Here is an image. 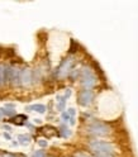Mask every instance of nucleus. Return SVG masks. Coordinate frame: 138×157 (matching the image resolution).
Returning a JSON list of instances; mask_svg holds the SVG:
<instances>
[{
	"mask_svg": "<svg viewBox=\"0 0 138 157\" xmlns=\"http://www.w3.org/2000/svg\"><path fill=\"white\" fill-rule=\"evenodd\" d=\"M18 141L21 144L27 146L29 142H31V136L29 134H21V136H18Z\"/></svg>",
	"mask_w": 138,
	"mask_h": 157,
	"instance_id": "obj_11",
	"label": "nucleus"
},
{
	"mask_svg": "<svg viewBox=\"0 0 138 157\" xmlns=\"http://www.w3.org/2000/svg\"><path fill=\"white\" fill-rule=\"evenodd\" d=\"M94 93L91 90H82L79 94V104L81 106H89L93 103Z\"/></svg>",
	"mask_w": 138,
	"mask_h": 157,
	"instance_id": "obj_5",
	"label": "nucleus"
},
{
	"mask_svg": "<svg viewBox=\"0 0 138 157\" xmlns=\"http://www.w3.org/2000/svg\"><path fill=\"white\" fill-rule=\"evenodd\" d=\"M70 95H71V90H70V89H67V90H66V93H65V95H63V96H65V98H66V99H68V98H70Z\"/></svg>",
	"mask_w": 138,
	"mask_h": 157,
	"instance_id": "obj_17",
	"label": "nucleus"
},
{
	"mask_svg": "<svg viewBox=\"0 0 138 157\" xmlns=\"http://www.w3.org/2000/svg\"><path fill=\"white\" fill-rule=\"evenodd\" d=\"M2 117H3V115H2V113H0V119H2Z\"/></svg>",
	"mask_w": 138,
	"mask_h": 157,
	"instance_id": "obj_19",
	"label": "nucleus"
},
{
	"mask_svg": "<svg viewBox=\"0 0 138 157\" xmlns=\"http://www.w3.org/2000/svg\"><path fill=\"white\" fill-rule=\"evenodd\" d=\"M4 137H5V138H6V140H12V137H10V136H9L8 133H4Z\"/></svg>",
	"mask_w": 138,
	"mask_h": 157,
	"instance_id": "obj_18",
	"label": "nucleus"
},
{
	"mask_svg": "<svg viewBox=\"0 0 138 157\" xmlns=\"http://www.w3.org/2000/svg\"><path fill=\"white\" fill-rule=\"evenodd\" d=\"M0 157H17V156L10 155V153H0Z\"/></svg>",
	"mask_w": 138,
	"mask_h": 157,
	"instance_id": "obj_16",
	"label": "nucleus"
},
{
	"mask_svg": "<svg viewBox=\"0 0 138 157\" xmlns=\"http://www.w3.org/2000/svg\"><path fill=\"white\" fill-rule=\"evenodd\" d=\"M60 136L62 137V138H68V137L71 136V131L66 124H62L60 127Z\"/></svg>",
	"mask_w": 138,
	"mask_h": 157,
	"instance_id": "obj_9",
	"label": "nucleus"
},
{
	"mask_svg": "<svg viewBox=\"0 0 138 157\" xmlns=\"http://www.w3.org/2000/svg\"><path fill=\"white\" fill-rule=\"evenodd\" d=\"M19 74L21 70L18 67H9V76H8V82L12 84L13 86H21L19 85Z\"/></svg>",
	"mask_w": 138,
	"mask_h": 157,
	"instance_id": "obj_6",
	"label": "nucleus"
},
{
	"mask_svg": "<svg viewBox=\"0 0 138 157\" xmlns=\"http://www.w3.org/2000/svg\"><path fill=\"white\" fill-rule=\"evenodd\" d=\"M27 110L28 112H37L39 114H43V113H46V106L43 104H33V105L27 106Z\"/></svg>",
	"mask_w": 138,
	"mask_h": 157,
	"instance_id": "obj_8",
	"label": "nucleus"
},
{
	"mask_svg": "<svg viewBox=\"0 0 138 157\" xmlns=\"http://www.w3.org/2000/svg\"><path fill=\"white\" fill-rule=\"evenodd\" d=\"M38 144L41 146V147H47L48 143H47V141H44V140H39V141H38Z\"/></svg>",
	"mask_w": 138,
	"mask_h": 157,
	"instance_id": "obj_15",
	"label": "nucleus"
},
{
	"mask_svg": "<svg viewBox=\"0 0 138 157\" xmlns=\"http://www.w3.org/2000/svg\"><path fill=\"white\" fill-rule=\"evenodd\" d=\"M57 109L60 112H63L65 110V106H66V98L65 96H57Z\"/></svg>",
	"mask_w": 138,
	"mask_h": 157,
	"instance_id": "obj_10",
	"label": "nucleus"
},
{
	"mask_svg": "<svg viewBox=\"0 0 138 157\" xmlns=\"http://www.w3.org/2000/svg\"><path fill=\"white\" fill-rule=\"evenodd\" d=\"M72 66H74V57H67L61 62V65L58 66L57 71H56V76L57 78H65L70 75V72L72 71Z\"/></svg>",
	"mask_w": 138,
	"mask_h": 157,
	"instance_id": "obj_3",
	"label": "nucleus"
},
{
	"mask_svg": "<svg viewBox=\"0 0 138 157\" xmlns=\"http://www.w3.org/2000/svg\"><path fill=\"white\" fill-rule=\"evenodd\" d=\"M80 80H81V85H82V87L85 90H90L96 85V76H95L94 71L89 66H85V67L81 68Z\"/></svg>",
	"mask_w": 138,
	"mask_h": 157,
	"instance_id": "obj_1",
	"label": "nucleus"
},
{
	"mask_svg": "<svg viewBox=\"0 0 138 157\" xmlns=\"http://www.w3.org/2000/svg\"><path fill=\"white\" fill-rule=\"evenodd\" d=\"M31 157H46V153H44V151L39 150V151H36V152H33Z\"/></svg>",
	"mask_w": 138,
	"mask_h": 157,
	"instance_id": "obj_13",
	"label": "nucleus"
},
{
	"mask_svg": "<svg viewBox=\"0 0 138 157\" xmlns=\"http://www.w3.org/2000/svg\"><path fill=\"white\" fill-rule=\"evenodd\" d=\"M62 121L63 122H68V121H70V115H68V113L67 112H62Z\"/></svg>",
	"mask_w": 138,
	"mask_h": 157,
	"instance_id": "obj_14",
	"label": "nucleus"
},
{
	"mask_svg": "<svg viewBox=\"0 0 138 157\" xmlns=\"http://www.w3.org/2000/svg\"><path fill=\"white\" fill-rule=\"evenodd\" d=\"M0 113H2V115H5V117H14L15 115V110L8 109V108H2V109H0Z\"/></svg>",
	"mask_w": 138,
	"mask_h": 157,
	"instance_id": "obj_12",
	"label": "nucleus"
},
{
	"mask_svg": "<svg viewBox=\"0 0 138 157\" xmlns=\"http://www.w3.org/2000/svg\"><path fill=\"white\" fill-rule=\"evenodd\" d=\"M9 67L5 65H0V86H4L8 84V76H9Z\"/></svg>",
	"mask_w": 138,
	"mask_h": 157,
	"instance_id": "obj_7",
	"label": "nucleus"
},
{
	"mask_svg": "<svg viewBox=\"0 0 138 157\" xmlns=\"http://www.w3.org/2000/svg\"><path fill=\"white\" fill-rule=\"evenodd\" d=\"M34 82V72L29 67H24L19 74V85L23 87H28Z\"/></svg>",
	"mask_w": 138,
	"mask_h": 157,
	"instance_id": "obj_4",
	"label": "nucleus"
},
{
	"mask_svg": "<svg viewBox=\"0 0 138 157\" xmlns=\"http://www.w3.org/2000/svg\"><path fill=\"white\" fill-rule=\"evenodd\" d=\"M110 127L103 122H94L90 125H87V133L94 137H105L110 134Z\"/></svg>",
	"mask_w": 138,
	"mask_h": 157,
	"instance_id": "obj_2",
	"label": "nucleus"
}]
</instances>
